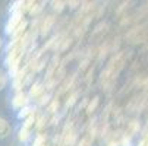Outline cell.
<instances>
[{
	"label": "cell",
	"mask_w": 148,
	"mask_h": 146,
	"mask_svg": "<svg viewBox=\"0 0 148 146\" xmlns=\"http://www.w3.org/2000/svg\"><path fill=\"white\" fill-rule=\"evenodd\" d=\"M97 105H98V96H95V98L90 102V105L87 107V111H88V113H92V111L95 110V107H97Z\"/></svg>",
	"instance_id": "obj_8"
},
{
	"label": "cell",
	"mask_w": 148,
	"mask_h": 146,
	"mask_svg": "<svg viewBox=\"0 0 148 146\" xmlns=\"http://www.w3.org/2000/svg\"><path fill=\"white\" fill-rule=\"evenodd\" d=\"M53 5H54V9H57V10H62V9H63V5H65V3H62V2H59V3H57V2H54Z\"/></svg>",
	"instance_id": "obj_10"
},
{
	"label": "cell",
	"mask_w": 148,
	"mask_h": 146,
	"mask_svg": "<svg viewBox=\"0 0 148 146\" xmlns=\"http://www.w3.org/2000/svg\"><path fill=\"white\" fill-rule=\"evenodd\" d=\"M12 105H13V108H16V110H22L24 107H27L28 105V95L25 94V92H16V95L13 96V99H12Z\"/></svg>",
	"instance_id": "obj_1"
},
{
	"label": "cell",
	"mask_w": 148,
	"mask_h": 146,
	"mask_svg": "<svg viewBox=\"0 0 148 146\" xmlns=\"http://www.w3.org/2000/svg\"><path fill=\"white\" fill-rule=\"evenodd\" d=\"M6 82H8V77H6V75L0 70V91H2L5 86H6Z\"/></svg>",
	"instance_id": "obj_9"
},
{
	"label": "cell",
	"mask_w": 148,
	"mask_h": 146,
	"mask_svg": "<svg viewBox=\"0 0 148 146\" xmlns=\"http://www.w3.org/2000/svg\"><path fill=\"white\" fill-rule=\"evenodd\" d=\"M34 123H35V117H34V114H31L29 117H27V118H25V123H24L22 129H25V130H29V129L34 126Z\"/></svg>",
	"instance_id": "obj_5"
},
{
	"label": "cell",
	"mask_w": 148,
	"mask_h": 146,
	"mask_svg": "<svg viewBox=\"0 0 148 146\" xmlns=\"http://www.w3.org/2000/svg\"><path fill=\"white\" fill-rule=\"evenodd\" d=\"M75 99H76V94H73V95L71 96V101H68V107H69V105H72V104L75 102Z\"/></svg>",
	"instance_id": "obj_11"
},
{
	"label": "cell",
	"mask_w": 148,
	"mask_h": 146,
	"mask_svg": "<svg viewBox=\"0 0 148 146\" xmlns=\"http://www.w3.org/2000/svg\"><path fill=\"white\" fill-rule=\"evenodd\" d=\"M79 146H88V142L84 139V140H81V143H79Z\"/></svg>",
	"instance_id": "obj_12"
},
{
	"label": "cell",
	"mask_w": 148,
	"mask_h": 146,
	"mask_svg": "<svg viewBox=\"0 0 148 146\" xmlns=\"http://www.w3.org/2000/svg\"><path fill=\"white\" fill-rule=\"evenodd\" d=\"M32 146H46V137L43 134H38L34 139V145Z\"/></svg>",
	"instance_id": "obj_6"
},
{
	"label": "cell",
	"mask_w": 148,
	"mask_h": 146,
	"mask_svg": "<svg viewBox=\"0 0 148 146\" xmlns=\"http://www.w3.org/2000/svg\"><path fill=\"white\" fill-rule=\"evenodd\" d=\"M10 124L5 120V118H2L0 117V139H5V137H8L9 134H10Z\"/></svg>",
	"instance_id": "obj_2"
},
{
	"label": "cell",
	"mask_w": 148,
	"mask_h": 146,
	"mask_svg": "<svg viewBox=\"0 0 148 146\" xmlns=\"http://www.w3.org/2000/svg\"><path fill=\"white\" fill-rule=\"evenodd\" d=\"M41 92H43V85H41L40 82H37V83H34V85L31 86V92H29V95H31V96H38Z\"/></svg>",
	"instance_id": "obj_3"
},
{
	"label": "cell",
	"mask_w": 148,
	"mask_h": 146,
	"mask_svg": "<svg viewBox=\"0 0 148 146\" xmlns=\"http://www.w3.org/2000/svg\"><path fill=\"white\" fill-rule=\"evenodd\" d=\"M0 45H2V39H0Z\"/></svg>",
	"instance_id": "obj_13"
},
{
	"label": "cell",
	"mask_w": 148,
	"mask_h": 146,
	"mask_svg": "<svg viewBox=\"0 0 148 146\" xmlns=\"http://www.w3.org/2000/svg\"><path fill=\"white\" fill-rule=\"evenodd\" d=\"M29 130H25V129H21L19 130V140L21 142H25V140H28V137H29Z\"/></svg>",
	"instance_id": "obj_7"
},
{
	"label": "cell",
	"mask_w": 148,
	"mask_h": 146,
	"mask_svg": "<svg viewBox=\"0 0 148 146\" xmlns=\"http://www.w3.org/2000/svg\"><path fill=\"white\" fill-rule=\"evenodd\" d=\"M31 114H34V113H32V108H31L29 105H27V107H24L22 110L19 111L18 117H19V118H27V117H29Z\"/></svg>",
	"instance_id": "obj_4"
}]
</instances>
